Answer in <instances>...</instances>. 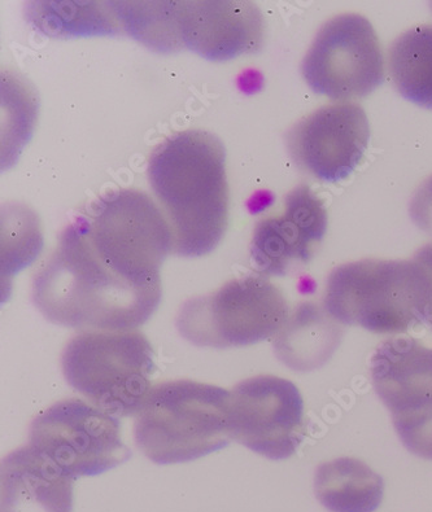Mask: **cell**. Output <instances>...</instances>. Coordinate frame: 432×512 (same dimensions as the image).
I'll return each instance as SVG.
<instances>
[{"mask_svg": "<svg viewBox=\"0 0 432 512\" xmlns=\"http://www.w3.org/2000/svg\"><path fill=\"white\" fill-rule=\"evenodd\" d=\"M33 303L55 325L132 331L156 312L161 286L137 282L95 251L84 226H71L34 275Z\"/></svg>", "mask_w": 432, "mask_h": 512, "instance_id": "cell-1", "label": "cell"}, {"mask_svg": "<svg viewBox=\"0 0 432 512\" xmlns=\"http://www.w3.org/2000/svg\"><path fill=\"white\" fill-rule=\"evenodd\" d=\"M224 143L205 130H186L152 152L148 181L173 234V253L202 257L224 238L229 186Z\"/></svg>", "mask_w": 432, "mask_h": 512, "instance_id": "cell-2", "label": "cell"}, {"mask_svg": "<svg viewBox=\"0 0 432 512\" xmlns=\"http://www.w3.org/2000/svg\"><path fill=\"white\" fill-rule=\"evenodd\" d=\"M230 392L194 380L155 385L135 414L137 448L156 465L195 461L229 445Z\"/></svg>", "mask_w": 432, "mask_h": 512, "instance_id": "cell-3", "label": "cell"}, {"mask_svg": "<svg viewBox=\"0 0 432 512\" xmlns=\"http://www.w3.org/2000/svg\"><path fill=\"white\" fill-rule=\"evenodd\" d=\"M429 296V279L418 262L361 260L331 271L324 306L343 325L403 334L423 322Z\"/></svg>", "mask_w": 432, "mask_h": 512, "instance_id": "cell-4", "label": "cell"}, {"mask_svg": "<svg viewBox=\"0 0 432 512\" xmlns=\"http://www.w3.org/2000/svg\"><path fill=\"white\" fill-rule=\"evenodd\" d=\"M65 380L113 417L137 414L156 367L150 341L139 331H82L61 354Z\"/></svg>", "mask_w": 432, "mask_h": 512, "instance_id": "cell-5", "label": "cell"}, {"mask_svg": "<svg viewBox=\"0 0 432 512\" xmlns=\"http://www.w3.org/2000/svg\"><path fill=\"white\" fill-rule=\"evenodd\" d=\"M287 319L282 291L261 275H248L187 300L177 314L176 327L196 347L226 349L272 338Z\"/></svg>", "mask_w": 432, "mask_h": 512, "instance_id": "cell-6", "label": "cell"}, {"mask_svg": "<svg viewBox=\"0 0 432 512\" xmlns=\"http://www.w3.org/2000/svg\"><path fill=\"white\" fill-rule=\"evenodd\" d=\"M84 230L95 251L121 273L161 286L160 269L173 252V234L150 196L134 188L113 192L100 201Z\"/></svg>", "mask_w": 432, "mask_h": 512, "instance_id": "cell-7", "label": "cell"}, {"mask_svg": "<svg viewBox=\"0 0 432 512\" xmlns=\"http://www.w3.org/2000/svg\"><path fill=\"white\" fill-rule=\"evenodd\" d=\"M29 445L72 479L104 474L132 457L119 420L78 398L39 414L30 426Z\"/></svg>", "mask_w": 432, "mask_h": 512, "instance_id": "cell-8", "label": "cell"}, {"mask_svg": "<svg viewBox=\"0 0 432 512\" xmlns=\"http://www.w3.org/2000/svg\"><path fill=\"white\" fill-rule=\"evenodd\" d=\"M301 70L314 93L339 103L372 94L384 82L382 47L373 25L356 13L327 21Z\"/></svg>", "mask_w": 432, "mask_h": 512, "instance_id": "cell-9", "label": "cell"}, {"mask_svg": "<svg viewBox=\"0 0 432 512\" xmlns=\"http://www.w3.org/2000/svg\"><path fill=\"white\" fill-rule=\"evenodd\" d=\"M370 374L401 443L432 461V348L409 336L384 340L375 349Z\"/></svg>", "mask_w": 432, "mask_h": 512, "instance_id": "cell-10", "label": "cell"}, {"mask_svg": "<svg viewBox=\"0 0 432 512\" xmlns=\"http://www.w3.org/2000/svg\"><path fill=\"white\" fill-rule=\"evenodd\" d=\"M229 436L252 452L282 461L305 437L304 401L290 380L259 375L230 392Z\"/></svg>", "mask_w": 432, "mask_h": 512, "instance_id": "cell-11", "label": "cell"}, {"mask_svg": "<svg viewBox=\"0 0 432 512\" xmlns=\"http://www.w3.org/2000/svg\"><path fill=\"white\" fill-rule=\"evenodd\" d=\"M370 124L359 104L325 105L287 134L288 152L305 172L322 182L344 181L368 148Z\"/></svg>", "mask_w": 432, "mask_h": 512, "instance_id": "cell-12", "label": "cell"}, {"mask_svg": "<svg viewBox=\"0 0 432 512\" xmlns=\"http://www.w3.org/2000/svg\"><path fill=\"white\" fill-rule=\"evenodd\" d=\"M327 231L324 200L307 185L290 192L278 216L264 218L255 227L251 243L253 265L261 277H283L308 264Z\"/></svg>", "mask_w": 432, "mask_h": 512, "instance_id": "cell-13", "label": "cell"}, {"mask_svg": "<svg viewBox=\"0 0 432 512\" xmlns=\"http://www.w3.org/2000/svg\"><path fill=\"white\" fill-rule=\"evenodd\" d=\"M180 45L209 60L255 54L264 42V17L259 7L242 0L172 2Z\"/></svg>", "mask_w": 432, "mask_h": 512, "instance_id": "cell-14", "label": "cell"}, {"mask_svg": "<svg viewBox=\"0 0 432 512\" xmlns=\"http://www.w3.org/2000/svg\"><path fill=\"white\" fill-rule=\"evenodd\" d=\"M73 481L30 445L3 459L2 512H72Z\"/></svg>", "mask_w": 432, "mask_h": 512, "instance_id": "cell-15", "label": "cell"}, {"mask_svg": "<svg viewBox=\"0 0 432 512\" xmlns=\"http://www.w3.org/2000/svg\"><path fill=\"white\" fill-rule=\"evenodd\" d=\"M327 314L316 304H300L274 340L278 360L295 371L324 366L343 338L342 328Z\"/></svg>", "mask_w": 432, "mask_h": 512, "instance_id": "cell-16", "label": "cell"}, {"mask_svg": "<svg viewBox=\"0 0 432 512\" xmlns=\"http://www.w3.org/2000/svg\"><path fill=\"white\" fill-rule=\"evenodd\" d=\"M314 493L330 512H375L383 501L384 483L359 459L338 458L317 468Z\"/></svg>", "mask_w": 432, "mask_h": 512, "instance_id": "cell-17", "label": "cell"}, {"mask_svg": "<svg viewBox=\"0 0 432 512\" xmlns=\"http://www.w3.org/2000/svg\"><path fill=\"white\" fill-rule=\"evenodd\" d=\"M388 68L405 99L432 109V25L414 26L401 34L388 52Z\"/></svg>", "mask_w": 432, "mask_h": 512, "instance_id": "cell-18", "label": "cell"}, {"mask_svg": "<svg viewBox=\"0 0 432 512\" xmlns=\"http://www.w3.org/2000/svg\"><path fill=\"white\" fill-rule=\"evenodd\" d=\"M34 13L38 25L46 33L59 34H108L113 32V16L103 12L98 3L45 2L36 3Z\"/></svg>", "mask_w": 432, "mask_h": 512, "instance_id": "cell-19", "label": "cell"}, {"mask_svg": "<svg viewBox=\"0 0 432 512\" xmlns=\"http://www.w3.org/2000/svg\"><path fill=\"white\" fill-rule=\"evenodd\" d=\"M410 218L425 233L432 235V175L422 183L412 201H410Z\"/></svg>", "mask_w": 432, "mask_h": 512, "instance_id": "cell-20", "label": "cell"}, {"mask_svg": "<svg viewBox=\"0 0 432 512\" xmlns=\"http://www.w3.org/2000/svg\"><path fill=\"white\" fill-rule=\"evenodd\" d=\"M413 260L422 266L427 279H429V304H427L425 315H423V322L427 323V325L432 328V244H427L425 247H422L420 251L414 255Z\"/></svg>", "mask_w": 432, "mask_h": 512, "instance_id": "cell-21", "label": "cell"}]
</instances>
